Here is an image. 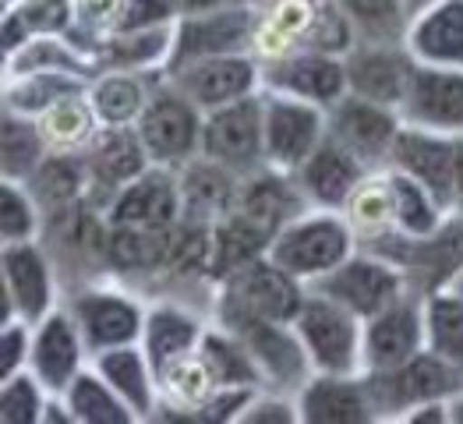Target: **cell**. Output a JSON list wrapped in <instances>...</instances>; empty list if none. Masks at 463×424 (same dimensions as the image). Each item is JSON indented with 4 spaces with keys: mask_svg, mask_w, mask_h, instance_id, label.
I'll use <instances>...</instances> for the list:
<instances>
[{
    "mask_svg": "<svg viewBox=\"0 0 463 424\" xmlns=\"http://www.w3.org/2000/svg\"><path fill=\"white\" fill-rule=\"evenodd\" d=\"M233 209L244 220H251L259 231L276 237L290 220H298L311 205L290 170H276V166L266 163L262 170L241 177V192H237V205Z\"/></svg>",
    "mask_w": 463,
    "mask_h": 424,
    "instance_id": "cell-24",
    "label": "cell"
},
{
    "mask_svg": "<svg viewBox=\"0 0 463 424\" xmlns=\"http://www.w3.org/2000/svg\"><path fill=\"white\" fill-rule=\"evenodd\" d=\"M361 248H372V251L392 259L403 269L411 290L425 297V294L453 287L457 276L463 272V216L449 212L442 220V227L425 237H403L392 231L372 244H361Z\"/></svg>",
    "mask_w": 463,
    "mask_h": 424,
    "instance_id": "cell-3",
    "label": "cell"
},
{
    "mask_svg": "<svg viewBox=\"0 0 463 424\" xmlns=\"http://www.w3.org/2000/svg\"><path fill=\"white\" fill-rule=\"evenodd\" d=\"M159 78L163 75L103 68V71H96L89 78L85 96H89V103H92V110H96L103 127H124V124H138V117L146 110Z\"/></svg>",
    "mask_w": 463,
    "mask_h": 424,
    "instance_id": "cell-30",
    "label": "cell"
},
{
    "mask_svg": "<svg viewBox=\"0 0 463 424\" xmlns=\"http://www.w3.org/2000/svg\"><path fill=\"white\" fill-rule=\"evenodd\" d=\"M61 396H64V403H68L75 424H138L135 410H131V407L117 396V389L92 368V361H89V368H85Z\"/></svg>",
    "mask_w": 463,
    "mask_h": 424,
    "instance_id": "cell-38",
    "label": "cell"
},
{
    "mask_svg": "<svg viewBox=\"0 0 463 424\" xmlns=\"http://www.w3.org/2000/svg\"><path fill=\"white\" fill-rule=\"evenodd\" d=\"M64 305L71 308L92 353L124 344H142L149 301H138V294L131 290L96 279V283H81L71 297H64Z\"/></svg>",
    "mask_w": 463,
    "mask_h": 424,
    "instance_id": "cell-7",
    "label": "cell"
},
{
    "mask_svg": "<svg viewBox=\"0 0 463 424\" xmlns=\"http://www.w3.org/2000/svg\"><path fill=\"white\" fill-rule=\"evenodd\" d=\"M213 318L244 340L259 364L262 386L298 392L311 379V361L294 333V322H272L227 305H213Z\"/></svg>",
    "mask_w": 463,
    "mask_h": 424,
    "instance_id": "cell-5",
    "label": "cell"
},
{
    "mask_svg": "<svg viewBox=\"0 0 463 424\" xmlns=\"http://www.w3.org/2000/svg\"><path fill=\"white\" fill-rule=\"evenodd\" d=\"M181 192H184V216L202 220V223H216L227 212H233L241 177L231 174L227 166L198 155L181 170Z\"/></svg>",
    "mask_w": 463,
    "mask_h": 424,
    "instance_id": "cell-32",
    "label": "cell"
},
{
    "mask_svg": "<svg viewBox=\"0 0 463 424\" xmlns=\"http://www.w3.org/2000/svg\"><path fill=\"white\" fill-rule=\"evenodd\" d=\"M311 290H322L326 297L340 301L357 318H372L389 305H396L400 297H407L411 283L392 259L372 251V248H357L344 266L322 276Z\"/></svg>",
    "mask_w": 463,
    "mask_h": 424,
    "instance_id": "cell-8",
    "label": "cell"
},
{
    "mask_svg": "<svg viewBox=\"0 0 463 424\" xmlns=\"http://www.w3.org/2000/svg\"><path fill=\"white\" fill-rule=\"evenodd\" d=\"M400 424H449V396L446 400H428L418 403L414 410H407Z\"/></svg>",
    "mask_w": 463,
    "mask_h": 424,
    "instance_id": "cell-49",
    "label": "cell"
},
{
    "mask_svg": "<svg viewBox=\"0 0 463 424\" xmlns=\"http://www.w3.org/2000/svg\"><path fill=\"white\" fill-rule=\"evenodd\" d=\"M89 361H92V350L85 344V336H81V329H78L75 315H71L68 305L53 308L46 318H39L33 325L29 372L50 392L61 396L89 368Z\"/></svg>",
    "mask_w": 463,
    "mask_h": 424,
    "instance_id": "cell-18",
    "label": "cell"
},
{
    "mask_svg": "<svg viewBox=\"0 0 463 424\" xmlns=\"http://www.w3.org/2000/svg\"><path fill=\"white\" fill-rule=\"evenodd\" d=\"M202 124H205V114L163 75L156 81L153 96L135 127L142 135V146L153 166L184 170L192 159L202 155Z\"/></svg>",
    "mask_w": 463,
    "mask_h": 424,
    "instance_id": "cell-4",
    "label": "cell"
},
{
    "mask_svg": "<svg viewBox=\"0 0 463 424\" xmlns=\"http://www.w3.org/2000/svg\"><path fill=\"white\" fill-rule=\"evenodd\" d=\"M262 89L308 99L315 107H333L350 92L347 61L326 50H290L283 57L262 61Z\"/></svg>",
    "mask_w": 463,
    "mask_h": 424,
    "instance_id": "cell-17",
    "label": "cell"
},
{
    "mask_svg": "<svg viewBox=\"0 0 463 424\" xmlns=\"http://www.w3.org/2000/svg\"><path fill=\"white\" fill-rule=\"evenodd\" d=\"M0 4H4V7H14V4H18V0H0Z\"/></svg>",
    "mask_w": 463,
    "mask_h": 424,
    "instance_id": "cell-54",
    "label": "cell"
},
{
    "mask_svg": "<svg viewBox=\"0 0 463 424\" xmlns=\"http://www.w3.org/2000/svg\"><path fill=\"white\" fill-rule=\"evenodd\" d=\"M50 155L36 117L4 110L0 114V177L4 181H29Z\"/></svg>",
    "mask_w": 463,
    "mask_h": 424,
    "instance_id": "cell-36",
    "label": "cell"
},
{
    "mask_svg": "<svg viewBox=\"0 0 463 424\" xmlns=\"http://www.w3.org/2000/svg\"><path fill=\"white\" fill-rule=\"evenodd\" d=\"M92 368L117 389V396L135 410L138 421H156L159 414V372L142 344H124L92 353Z\"/></svg>",
    "mask_w": 463,
    "mask_h": 424,
    "instance_id": "cell-28",
    "label": "cell"
},
{
    "mask_svg": "<svg viewBox=\"0 0 463 424\" xmlns=\"http://www.w3.org/2000/svg\"><path fill=\"white\" fill-rule=\"evenodd\" d=\"M255 4H262V0H255Z\"/></svg>",
    "mask_w": 463,
    "mask_h": 424,
    "instance_id": "cell-56",
    "label": "cell"
},
{
    "mask_svg": "<svg viewBox=\"0 0 463 424\" xmlns=\"http://www.w3.org/2000/svg\"><path fill=\"white\" fill-rule=\"evenodd\" d=\"M389 177V198H392V227L403 237H425V233L439 231L442 220L449 216V209L439 202V194H431L414 177L400 174V170H386Z\"/></svg>",
    "mask_w": 463,
    "mask_h": 424,
    "instance_id": "cell-37",
    "label": "cell"
},
{
    "mask_svg": "<svg viewBox=\"0 0 463 424\" xmlns=\"http://www.w3.org/2000/svg\"><path fill=\"white\" fill-rule=\"evenodd\" d=\"M177 22L163 25V29H138V33H114V36H107L99 42V50H96L99 71L103 68H124V71L166 75L170 64H174Z\"/></svg>",
    "mask_w": 463,
    "mask_h": 424,
    "instance_id": "cell-31",
    "label": "cell"
},
{
    "mask_svg": "<svg viewBox=\"0 0 463 424\" xmlns=\"http://www.w3.org/2000/svg\"><path fill=\"white\" fill-rule=\"evenodd\" d=\"M407 46L418 64L463 71V0H431L411 18Z\"/></svg>",
    "mask_w": 463,
    "mask_h": 424,
    "instance_id": "cell-29",
    "label": "cell"
},
{
    "mask_svg": "<svg viewBox=\"0 0 463 424\" xmlns=\"http://www.w3.org/2000/svg\"><path fill=\"white\" fill-rule=\"evenodd\" d=\"M166 78L192 99L202 114L241 103L262 92V57L259 53H223V57H198L170 68Z\"/></svg>",
    "mask_w": 463,
    "mask_h": 424,
    "instance_id": "cell-10",
    "label": "cell"
},
{
    "mask_svg": "<svg viewBox=\"0 0 463 424\" xmlns=\"http://www.w3.org/2000/svg\"><path fill=\"white\" fill-rule=\"evenodd\" d=\"M33 357V322L4 318L0 322V382L25 372Z\"/></svg>",
    "mask_w": 463,
    "mask_h": 424,
    "instance_id": "cell-46",
    "label": "cell"
},
{
    "mask_svg": "<svg viewBox=\"0 0 463 424\" xmlns=\"http://www.w3.org/2000/svg\"><path fill=\"white\" fill-rule=\"evenodd\" d=\"M425 350L463 372V290L425 294Z\"/></svg>",
    "mask_w": 463,
    "mask_h": 424,
    "instance_id": "cell-39",
    "label": "cell"
},
{
    "mask_svg": "<svg viewBox=\"0 0 463 424\" xmlns=\"http://www.w3.org/2000/svg\"><path fill=\"white\" fill-rule=\"evenodd\" d=\"M198 357H202V364H205V372L213 375L216 386L262 389V375H259V364H255L251 350L244 347V340L237 333L220 325L216 318L209 322V329L198 344Z\"/></svg>",
    "mask_w": 463,
    "mask_h": 424,
    "instance_id": "cell-35",
    "label": "cell"
},
{
    "mask_svg": "<svg viewBox=\"0 0 463 424\" xmlns=\"http://www.w3.org/2000/svg\"><path fill=\"white\" fill-rule=\"evenodd\" d=\"M453 212L463 216V135L457 138V149H453Z\"/></svg>",
    "mask_w": 463,
    "mask_h": 424,
    "instance_id": "cell-50",
    "label": "cell"
},
{
    "mask_svg": "<svg viewBox=\"0 0 463 424\" xmlns=\"http://www.w3.org/2000/svg\"><path fill=\"white\" fill-rule=\"evenodd\" d=\"M75 25V0H18L14 7H4L0 42L4 57L18 53L36 36H68Z\"/></svg>",
    "mask_w": 463,
    "mask_h": 424,
    "instance_id": "cell-34",
    "label": "cell"
},
{
    "mask_svg": "<svg viewBox=\"0 0 463 424\" xmlns=\"http://www.w3.org/2000/svg\"><path fill=\"white\" fill-rule=\"evenodd\" d=\"M400 114H403L407 124H414V127L460 138L463 135V71L460 68L418 64Z\"/></svg>",
    "mask_w": 463,
    "mask_h": 424,
    "instance_id": "cell-21",
    "label": "cell"
},
{
    "mask_svg": "<svg viewBox=\"0 0 463 424\" xmlns=\"http://www.w3.org/2000/svg\"><path fill=\"white\" fill-rule=\"evenodd\" d=\"M213 315H202L198 308L177 301V297H163L149 301L146 311V333H142V347L156 364V372L170 368L181 357L198 353V344L209 329Z\"/></svg>",
    "mask_w": 463,
    "mask_h": 424,
    "instance_id": "cell-27",
    "label": "cell"
},
{
    "mask_svg": "<svg viewBox=\"0 0 463 424\" xmlns=\"http://www.w3.org/2000/svg\"><path fill=\"white\" fill-rule=\"evenodd\" d=\"M326 124L329 138L350 149L368 170H389V155L407 120L396 107L347 92L340 103L326 110Z\"/></svg>",
    "mask_w": 463,
    "mask_h": 424,
    "instance_id": "cell-12",
    "label": "cell"
},
{
    "mask_svg": "<svg viewBox=\"0 0 463 424\" xmlns=\"http://www.w3.org/2000/svg\"><path fill=\"white\" fill-rule=\"evenodd\" d=\"M181 18L177 0H124L117 33H138V29H163Z\"/></svg>",
    "mask_w": 463,
    "mask_h": 424,
    "instance_id": "cell-48",
    "label": "cell"
},
{
    "mask_svg": "<svg viewBox=\"0 0 463 424\" xmlns=\"http://www.w3.org/2000/svg\"><path fill=\"white\" fill-rule=\"evenodd\" d=\"M89 89V78L75 71H18V75H4L0 85V103L4 110L25 117H43L50 107H57L61 99L78 96Z\"/></svg>",
    "mask_w": 463,
    "mask_h": 424,
    "instance_id": "cell-33",
    "label": "cell"
},
{
    "mask_svg": "<svg viewBox=\"0 0 463 424\" xmlns=\"http://www.w3.org/2000/svg\"><path fill=\"white\" fill-rule=\"evenodd\" d=\"M347 81L354 96L403 107L411 78L418 71V57L411 53L407 42H354L347 53Z\"/></svg>",
    "mask_w": 463,
    "mask_h": 424,
    "instance_id": "cell-19",
    "label": "cell"
},
{
    "mask_svg": "<svg viewBox=\"0 0 463 424\" xmlns=\"http://www.w3.org/2000/svg\"><path fill=\"white\" fill-rule=\"evenodd\" d=\"M233 4H255V0H233Z\"/></svg>",
    "mask_w": 463,
    "mask_h": 424,
    "instance_id": "cell-55",
    "label": "cell"
},
{
    "mask_svg": "<svg viewBox=\"0 0 463 424\" xmlns=\"http://www.w3.org/2000/svg\"><path fill=\"white\" fill-rule=\"evenodd\" d=\"M344 216H347V223L354 227L361 244H372V240L396 231L392 227V198H389L386 170H372L357 184V192L350 194V202L344 205Z\"/></svg>",
    "mask_w": 463,
    "mask_h": 424,
    "instance_id": "cell-41",
    "label": "cell"
},
{
    "mask_svg": "<svg viewBox=\"0 0 463 424\" xmlns=\"http://www.w3.org/2000/svg\"><path fill=\"white\" fill-rule=\"evenodd\" d=\"M46 231V209L25 181H4L0 177V244H22L43 240Z\"/></svg>",
    "mask_w": 463,
    "mask_h": 424,
    "instance_id": "cell-43",
    "label": "cell"
},
{
    "mask_svg": "<svg viewBox=\"0 0 463 424\" xmlns=\"http://www.w3.org/2000/svg\"><path fill=\"white\" fill-rule=\"evenodd\" d=\"M425 350V297L407 294L364 318V372H392Z\"/></svg>",
    "mask_w": 463,
    "mask_h": 424,
    "instance_id": "cell-20",
    "label": "cell"
},
{
    "mask_svg": "<svg viewBox=\"0 0 463 424\" xmlns=\"http://www.w3.org/2000/svg\"><path fill=\"white\" fill-rule=\"evenodd\" d=\"M364 382L372 389L379 421H400L418 403L446 400L463 389V372L435 357L431 350H421L418 357H411L392 372H364Z\"/></svg>",
    "mask_w": 463,
    "mask_h": 424,
    "instance_id": "cell-9",
    "label": "cell"
},
{
    "mask_svg": "<svg viewBox=\"0 0 463 424\" xmlns=\"http://www.w3.org/2000/svg\"><path fill=\"white\" fill-rule=\"evenodd\" d=\"M223 53H255V4H220L198 14H181L174 64Z\"/></svg>",
    "mask_w": 463,
    "mask_h": 424,
    "instance_id": "cell-16",
    "label": "cell"
},
{
    "mask_svg": "<svg viewBox=\"0 0 463 424\" xmlns=\"http://www.w3.org/2000/svg\"><path fill=\"white\" fill-rule=\"evenodd\" d=\"M308 290V283H301L298 276L279 269L269 255H262L251 266L220 279L216 305L241 308L248 315H259V318H272V322H294Z\"/></svg>",
    "mask_w": 463,
    "mask_h": 424,
    "instance_id": "cell-14",
    "label": "cell"
},
{
    "mask_svg": "<svg viewBox=\"0 0 463 424\" xmlns=\"http://www.w3.org/2000/svg\"><path fill=\"white\" fill-rule=\"evenodd\" d=\"M453 287H457V290H463V272L457 276V283H453Z\"/></svg>",
    "mask_w": 463,
    "mask_h": 424,
    "instance_id": "cell-53",
    "label": "cell"
},
{
    "mask_svg": "<svg viewBox=\"0 0 463 424\" xmlns=\"http://www.w3.org/2000/svg\"><path fill=\"white\" fill-rule=\"evenodd\" d=\"M202 155L220 163V166H227L237 177H248V174L266 166L262 92L205 114V124H202Z\"/></svg>",
    "mask_w": 463,
    "mask_h": 424,
    "instance_id": "cell-11",
    "label": "cell"
},
{
    "mask_svg": "<svg viewBox=\"0 0 463 424\" xmlns=\"http://www.w3.org/2000/svg\"><path fill=\"white\" fill-rule=\"evenodd\" d=\"M294 333L308 353L311 372L364 375V318H357L340 301L322 290H308L294 318Z\"/></svg>",
    "mask_w": 463,
    "mask_h": 424,
    "instance_id": "cell-2",
    "label": "cell"
},
{
    "mask_svg": "<svg viewBox=\"0 0 463 424\" xmlns=\"http://www.w3.org/2000/svg\"><path fill=\"white\" fill-rule=\"evenodd\" d=\"M241 424H301V410H298V392L287 389H255L248 410Z\"/></svg>",
    "mask_w": 463,
    "mask_h": 424,
    "instance_id": "cell-45",
    "label": "cell"
},
{
    "mask_svg": "<svg viewBox=\"0 0 463 424\" xmlns=\"http://www.w3.org/2000/svg\"><path fill=\"white\" fill-rule=\"evenodd\" d=\"M354 25L357 42H407L411 7L407 0H336Z\"/></svg>",
    "mask_w": 463,
    "mask_h": 424,
    "instance_id": "cell-42",
    "label": "cell"
},
{
    "mask_svg": "<svg viewBox=\"0 0 463 424\" xmlns=\"http://www.w3.org/2000/svg\"><path fill=\"white\" fill-rule=\"evenodd\" d=\"M220 4H231V0H177L181 14H198V11H209V7H220Z\"/></svg>",
    "mask_w": 463,
    "mask_h": 424,
    "instance_id": "cell-51",
    "label": "cell"
},
{
    "mask_svg": "<svg viewBox=\"0 0 463 424\" xmlns=\"http://www.w3.org/2000/svg\"><path fill=\"white\" fill-rule=\"evenodd\" d=\"M107 223L114 227H138V231L166 233L184 220V192H181V170L149 166L131 184L107 202L103 209Z\"/></svg>",
    "mask_w": 463,
    "mask_h": 424,
    "instance_id": "cell-15",
    "label": "cell"
},
{
    "mask_svg": "<svg viewBox=\"0 0 463 424\" xmlns=\"http://www.w3.org/2000/svg\"><path fill=\"white\" fill-rule=\"evenodd\" d=\"M262 124H266V163L276 170H298L329 135L326 107L308 99L262 89Z\"/></svg>",
    "mask_w": 463,
    "mask_h": 424,
    "instance_id": "cell-13",
    "label": "cell"
},
{
    "mask_svg": "<svg viewBox=\"0 0 463 424\" xmlns=\"http://www.w3.org/2000/svg\"><path fill=\"white\" fill-rule=\"evenodd\" d=\"M0 283H4V318H25L36 325L61 297V269L43 240L0 244Z\"/></svg>",
    "mask_w": 463,
    "mask_h": 424,
    "instance_id": "cell-6",
    "label": "cell"
},
{
    "mask_svg": "<svg viewBox=\"0 0 463 424\" xmlns=\"http://www.w3.org/2000/svg\"><path fill=\"white\" fill-rule=\"evenodd\" d=\"M36 120L43 127V138H46L50 153H85L89 142L96 138V131L103 127L85 92L61 99L57 107H50Z\"/></svg>",
    "mask_w": 463,
    "mask_h": 424,
    "instance_id": "cell-40",
    "label": "cell"
},
{
    "mask_svg": "<svg viewBox=\"0 0 463 424\" xmlns=\"http://www.w3.org/2000/svg\"><path fill=\"white\" fill-rule=\"evenodd\" d=\"M85 163H89V177H92V198L89 202H96L99 209H107V202L124 184H131L138 174H146L153 166L135 124L99 127L96 138L85 149Z\"/></svg>",
    "mask_w": 463,
    "mask_h": 424,
    "instance_id": "cell-22",
    "label": "cell"
},
{
    "mask_svg": "<svg viewBox=\"0 0 463 424\" xmlns=\"http://www.w3.org/2000/svg\"><path fill=\"white\" fill-rule=\"evenodd\" d=\"M301 424H375L379 410L364 375H333L311 372V379L298 389Z\"/></svg>",
    "mask_w": 463,
    "mask_h": 424,
    "instance_id": "cell-23",
    "label": "cell"
},
{
    "mask_svg": "<svg viewBox=\"0 0 463 424\" xmlns=\"http://www.w3.org/2000/svg\"><path fill=\"white\" fill-rule=\"evenodd\" d=\"M372 170L357 159V155L344 149L340 142H333L326 135V142L294 170L301 192L308 198L311 209H329V212H344L350 194L357 192V184L368 177Z\"/></svg>",
    "mask_w": 463,
    "mask_h": 424,
    "instance_id": "cell-25",
    "label": "cell"
},
{
    "mask_svg": "<svg viewBox=\"0 0 463 424\" xmlns=\"http://www.w3.org/2000/svg\"><path fill=\"white\" fill-rule=\"evenodd\" d=\"M428 4H431V0H407V7H411V14H418V11H421V7H428Z\"/></svg>",
    "mask_w": 463,
    "mask_h": 424,
    "instance_id": "cell-52",
    "label": "cell"
},
{
    "mask_svg": "<svg viewBox=\"0 0 463 424\" xmlns=\"http://www.w3.org/2000/svg\"><path fill=\"white\" fill-rule=\"evenodd\" d=\"M50 389L25 368L0 382V424H43Z\"/></svg>",
    "mask_w": 463,
    "mask_h": 424,
    "instance_id": "cell-44",
    "label": "cell"
},
{
    "mask_svg": "<svg viewBox=\"0 0 463 424\" xmlns=\"http://www.w3.org/2000/svg\"><path fill=\"white\" fill-rule=\"evenodd\" d=\"M357 248H361V240H357V233L344 212L305 209L298 220H290L272 237L269 259L279 269L298 276L301 283L315 287L322 276L344 266Z\"/></svg>",
    "mask_w": 463,
    "mask_h": 424,
    "instance_id": "cell-1",
    "label": "cell"
},
{
    "mask_svg": "<svg viewBox=\"0 0 463 424\" xmlns=\"http://www.w3.org/2000/svg\"><path fill=\"white\" fill-rule=\"evenodd\" d=\"M255 389L251 386H216L205 400L202 407L194 410V421H205V424H241L248 403H251Z\"/></svg>",
    "mask_w": 463,
    "mask_h": 424,
    "instance_id": "cell-47",
    "label": "cell"
},
{
    "mask_svg": "<svg viewBox=\"0 0 463 424\" xmlns=\"http://www.w3.org/2000/svg\"><path fill=\"white\" fill-rule=\"evenodd\" d=\"M453 149H457V138L403 124V131L392 146V155H389V170H400V174L421 181L428 192L439 194V202L453 212Z\"/></svg>",
    "mask_w": 463,
    "mask_h": 424,
    "instance_id": "cell-26",
    "label": "cell"
}]
</instances>
